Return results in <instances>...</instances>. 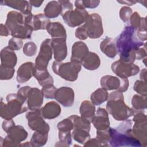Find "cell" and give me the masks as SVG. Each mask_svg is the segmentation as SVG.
<instances>
[{"instance_id":"1","label":"cell","mask_w":147,"mask_h":147,"mask_svg":"<svg viewBox=\"0 0 147 147\" xmlns=\"http://www.w3.org/2000/svg\"><path fill=\"white\" fill-rule=\"evenodd\" d=\"M135 29L127 26L117 38V51L120 53V60L125 63H133L136 59V51L144 45L143 41L136 38Z\"/></svg>"},{"instance_id":"2","label":"cell","mask_w":147,"mask_h":147,"mask_svg":"<svg viewBox=\"0 0 147 147\" xmlns=\"http://www.w3.org/2000/svg\"><path fill=\"white\" fill-rule=\"evenodd\" d=\"M132 122L127 120L116 128L109 127L110 145L112 146H141L140 141L131 133Z\"/></svg>"},{"instance_id":"3","label":"cell","mask_w":147,"mask_h":147,"mask_svg":"<svg viewBox=\"0 0 147 147\" xmlns=\"http://www.w3.org/2000/svg\"><path fill=\"white\" fill-rule=\"evenodd\" d=\"M106 108L109 113L117 121L126 120L134 114V109L129 107L125 103L122 92L118 91L110 94Z\"/></svg>"},{"instance_id":"4","label":"cell","mask_w":147,"mask_h":147,"mask_svg":"<svg viewBox=\"0 0 147 147\" xmlns=\"http://www.w3.org/2000/svg\"><path fill=\"white\" fill-rule=\"evenodd\" d=\"M6 26L10 34L18 38H30L33 30L30 26L25 23L24 15L15 11H11L8 13Z\"/></svg>"},{"instance_id":"5","label":"cell","mask_w":147,"mask_h":147,"mask_svg":"<svg viewBox=\"0 0 147 147\" xmlns=\"http://www.w3.org/2000/svg\"><path fill=\"white\" fill-rule=\"evenodd\" d=\"M6 99L7 104L1 103V115L5 119H12L16 115L24 113L29 109L26 106L27 99L26 98L18 94H9Z\"/></svg>"},{"instance_id":"6","label":"cell","mask_w":147,"mask_h":147,"mask_svg":"<svg viewBox=\"0 0 147 147\" xmlns=\"http://www.w3.org/2000/svg\"><path fill=\"white\" fill-rule=\"evenodd\" d=\"M53 72L68 81H75L77 79L78 74L81 69V64L74 61L63 63L55 61L53 63Z\"/></svg>"},{"instance_id":"7","label":"cell","mask_w":147,"mask_h":147,"mask_svg":"<svg viewBox=\"0 0 147 147\" xmlns=\"http://www.w3.org/2000/svg\"><path fill=\"white\" fill-rule=\"evenodd\" d=\"M133 121L135 123L131 130L132 135L137 139L141 145L146 146V117L141 110H134Z\"/></svg>"},{"instance_id":"8","label":"cell","mask_w":147,"mask_h":147,"mask_svg":"<svg viewBox=\"0 0 147 147\" xmlns=\"http://www.w3.org/2000/svg\"><path fill=\"white\" fill-rule=\"evenodd\" d=\"M83 26L87 32L88 37L91 38H99L103 33L102 19L97 13L88 15Z\"/></svg>"},{"instance_id":"9","label":"cell","mask_w":147,"mask_h":147,"mask_svg":"<svg viewBox=\"0 0 147 147\" xmlns=\"http://www.w3.org/2000/svg\"><path fill=\"white\" fill-rule=\"evenodd\" d=\"M52 40L47 38L41 44L40 51L36 59L35 68L36 70H46L49 61L52 58Z\"/></svg>"},{"instance_id":"10","label":"cell","mask_w":147,"mask_h":147,"mask_svg":"<svg viewBox=\"0 0 147 147\" xmlns=\"http://www.w3.org/2000/svg\"><path fill=\"white\" fill-rule=\"evenodd\" d=\"M100 85L106 90H117L121 92H125L129 85L127 78H118L115 76L107 75L102 77Z\"/></svg>"},{"instance_id":"11","label":"cell","mask_w":147,"mask_h":147,"mask_svg":"<svg viewBox=\"0 0 147 147\" xmlns=\"http://www.w3.org/2000/svg\"><path fill=\"white\" fill-rule=\"evenodd\" d=\"M28 125L32 130L48 133L49 130V125L41 117V110L38 109L29 112L26 115Z\"/></svg>"},{"instance_id":"12","label":"cell","mask_w":147,"mask_h":147,"mask_svg":"<svg viewBox=\"0 0 147 147\" xmlns=\"http://www.w3.org/2000/svg\"><path fill=\"white\" fill-rule=\"evenodd\" d=\"M112 71L121 78L136 75L140 71L139 67L133 64L127 63L121 60L113 63L111 65Z\"/></svg>"},{"instance_id":"13","label":"cell","mask_w":147,"mask_h":147,"mask_svg":"<svg viewBox=\"0 0 147 147\" xmlns=\"http://www.w3.org/2000/svg\"><path fill=\"white\" fill-rule=\"evenodd\" d=\"M8 135L4 140L5 146H18L21 141L25 140L28 133L21 126H13L7 131Z\"/></svg>"},{"instance_id":"14","label":"cell","mask_w":147,"mask_h":147,"mask_svg":"<svg viewBox=\"0 0 147 147\" xmlns=\"http://www.w3.org/2000/svg\"><path fill=\"white\" fill-rule=\"evenodd\" d=\"M88 14L85 9L76 8L65 12L63 16L64 21L71 27H75L86 21Z\"/></svg>"},{"instance_id":"15","label":"cell","mask_w":147,"mask_h":147,"mask_svg":"<svg viewBox=\"0 0 147 147\" xmlns=\"http://www.w3.org/2000/svg\"><path fill=\"white\" fill-rule=\"evenodd\" d=\"M55 98L65 107H71L74 102V91L70 87H62L57 89Z\"/></svg>"},{"instance_id":"16","label":"cell","mask_w":147,"mask_h":147,"mask_svg":"<svg viewBox=\"0 0 147 147\" xmlns=\"http://www.w3.org/2000/svg\"><path fill=\"white\" fill-rule=\"evenodd\" d=\"M26 98L28 108L31 111L40 109L43 102V94L41 91L36 88H30Z\"/></svg>"},{"instance_id":"17","label":"cell","mask_w":147,"mask_h":147,"mask_svg":"<svg viewBox=\"0 0 147 147\" xmlns=\"http://www.w3.org/2000/svg\"><path fill=\"white\" fill-rule=\"evenodd\" d=\"M88 53V49L85 43L82 41L76 42L72 48L71 61L81 64Z\"/></svg>"},{"instance_id":"18","label":"cell","mask_w":147,"mask_h":147,"mask_svg":"<svg viewBox=\"0 0 147 147\" xmlns=\"http://www.w3.org/2000/svg\"><path fill=\"white\" fill-rule=\"evenodd\" d=\"M36 72L34 64L31 62L22 64L17 71V80L20 83H24L29 80Z\"/></svg>"},{"instance_id":"19","label":"cell","mask_w":147,"mask_h":147,"mask_svg":"<svg viewBox=\"0 0 147 147\" xmlns=\"http://www.w3.org/2000/svg\"><path fill=\"white\" fill-rule=\"evenodd\" d=\"M52 47L54 52V57L56 61H61L67 56V49L65 39L53 38L52 39Z\"/></svg>"},{"instance_id":"20","label":"cell","mask_w":147,"mask_h":147,"mask_svg":"<svg viewBox=\"0 0 147 147\" xmlns=\"http://www.w3.org/2000/svg\"><path fill=\"white\" fill-rule=\"evenodd\" d=\"M94 126L98 130H103L109 128V120L108 114L105 109L99 108L96 115L94 117L92 121Z\"/></svg>"},{"instance_id":"21","label":"cell","mask_w":147,"mask_h":147,"mask_svg":"<svg viewBox=\"0 0 147 147\" xmlns=\"http://www.w3.org/2000/svg\"><path fill=\"white\" fill-rule=\"evenodd\" d=\"M1 65L7 68H14L17 63V56L13 50L9 47L1 51Z\"/></svg>"},{"instance_id":"22","label":"cell","mask_w":147,"mask_h":147,"mask_svg":"<svg viewBox=\"0 0 147 147\" xmlns=\"http://www.w3.org/2000/svg\"><path fill=\"white\" fill-rule=\"evenodd\" d=\"M41 112L45 118L51 119L59 115L61 112V108L57 103L51 102L45 105L41 110Z\"/></svg>"},{"instance_id":"23","label":"cell","mask_w":147,"mask_h":147,"mask_svg":"<svg viewBox=\"0 0 147 147\" xmlns=\"http://www.w3.org/2000/svg\"><path fill=\"white\" fill-rule=\"evenodd\" d=\"M47 31L53 38L66 39L65 29L59 22H50L47 26Z\"/></svg>"},{"instance_id":"24","label":"cell","mask_w":147,"mask_h":147,"mask_svg":"<svg viewBox=\"0 0 147 147\" xmlns=\"http://www.w3.org/2000/svg\"><path fill=\"white\" fill-rule=\"evenodd\" d=\"M115 46L114 40L111 38L107 37L100 43V48L106 56L113 58L117 53Z\"/></svg>"},{"instance_id":"25","label":"cell","mask_w":147,"mask_h":147,"mask_svg":"<svg viewBox=\"0 0 147 147\" xmlns=\"http://www.w3.org/2000/svg\"><path fill=\"white\" fill-rule=\"evenodd\" d=\"M50 23L48 17L44 14L40 13L37 15H33L30 26L33 30L39 29H45Z\"/></svg>"},{"instance_id":"26","label":"cell","mask_w":147,"mask_h":147,"mask_svg":"<svg viewBox=\"0 0 147 147\" xmlns=\"http://www.w3.org/2000/svg\"><path fill=\"white\" fill-rule=\"evenodd\" d=\"M1 3H4L5 5H7L17 10H20L23 14H28L31 13V5L29 2L25 1H5Z\"/></svg>"},{"instance_id":"27","label":"cell","mask_w":147,"mask_h":147,"mask_svg":"<svg viewBox=\"0 0 147 147\" xmlns=\"http://www.w3.org/2000/svg\"><path fill=\"white\" fill-rule=\"evenodd\" d=\"M45 16L48 18H55L61 14L62 7L59 1L49 2L44 9Z\"/></svg>"},{"instance_id":"28","label":"cell","mask_w":147,"mask_h":147,"mask_svg":"<svg viewBox=\"0 0 147 147\" xmlns=\"http://www.w3.org/2000/svg\"><path fill=\"white\" fill-rule=\"evenodd\" d=\"M95 106L90 101L84 100L82 103L80 108V113L83 118L91 122L95 115Z\"/></svg>"},{"instance_id":"29","label":"cell","mask_w":147,"mask_h":147,"mask_svg":"<svg viewBox=\"0 0 147 147\" xmlns=\"http://www.w3.org/2000/svg\"><path fill=\"white\" fill-rule=\"evenodd\" d=\"M82 64L87 69L95 70L100 65V59L96 53L89 52Z\"/></svg>"},{"instance_id":"30","label":"cell","mask_w":147,"mask_h":147,"mask_svg":"<svg viewBox=\"0 0 147 147\" xmlns=\"http://www.w3.org/2000/svg\"><path fill=\"white\" fill-rule=\"evenodd\" d=\"M36 79L38 80L39 84L41 86H44L48 84H53V80L52 77L49 75L47 69L46 70H36L34 75Z\"/></svg>"},{"instance_id":"31","label":"cell","mask_w":147,"mask_h":147,"mask_svg":"<svg viewBox=\"0 0 147 147\" xmlns=\"http://www.w3.org/2000/svg\"><path fill=\"white\" fill-rule=\"evenodd\" d=\"M108 98V92L104 88H98L91 95V100L93 104L99 105L105 102Z\"/></svg>"},{"instance_id":"32","label":"cell","mask_w":147,"mask_h":147,"mask_svg":"<svg viewBox=\"0 0 147 147\" xmlns=\"http://www.w3.org/2000/svg\"><path fill=\"white\" fill-rule=\"evenodd\" d=\"M48 133L36 131L33 135L30 144L32 146H41L47 143Z\"/></svg>"},{"instance_id":"33","label":"cell","mask_w":147,"mask_h":147,"mask_svg":"<svg viewBox=\"0 0 147 147\" xmlns=\"http://www.w3.org/2000/svg\"><path fill=\"white\" fill-rule=\"evenodd\" d=\"M133 109L136 110H142L146 108V96L135 95L131 100Z\"/></svg>"},{"instance_id":"34","label":"cell","mask_w":147,"mask_h":147,"mask_svg":"<svg viewBox=\"0 0 147 147\" xmlns=\"http://www.w3.org/2000/svg\"><path fill=\"white\" fill-rule=\"evenodd\" d=\"M72 137L75 141L82 144L86 143L90 138L89 132L80 129H74Z\"/></svg>"},{"instance_id":"35","label":"cell","mask_w":147,"mask_h":147,"mask_svg":"<svg viewBox=\"0 0 147 147\" xmlns=\"http://www.w3.org/2000/svg\"><path fill=\"white\" fill-rule=\"evenodd\" d=\"M100 1H76L75 2V5L76 8L85 9V7L88 8H94L98 6Z\"/></svg>"},{"instance_id":"36","label":"cell","mask_w":147,"mask_h":147,"mask_svg":"<svg viewBox=\"0 0 147 147\" xmlns=\"http://www.w3.org/2000/svg\"><path fill=\"white\" fill-rule=\"evenodd\" d=\"M56 90L57 88L53 86V84H51L43 86L41 91L43 94V95L46 98L53 99L55 98V94Z\"/></svg>"},{"instance_id":"37","label":"cell","mask_w":147,"mask_h":147,"mask_svg":"<svg viewBox=\"0 0 147 147\" xmlns=\"http://www.w3.org/2000/svg\"><path fill=\"white\" fill-rule=\"evenodd\" d=\"M57 127L59 130L60 131L68 132L73 129L74 127L72 121L69 118H68L59 122L57 125Z\"/></svg>"},{"instance_id":"38","label":"cell","mask_w":147,"mask_h":147,"mask_svg":"<svg viewBox=\"0 0 147 147\" xmlns=\"http://www.w3.org/2000/svg\"><path fill=\"white\" fill-rule=\"evenodd\" d=\"M59 142L61 144V146H68L71 144V136L70 131L65 132V131H60L59 133Z\"/></svg>"},{"instance_id":"39","label":"cell","mask_w":147,"mask_h":147,"mask_svg":"<svg viewBox=\"0 0 147 147\" xmlns=\"http://www.w3.org/2000/svg\"><path fill=\"white\" fill-rule=\"evenodd\" d=\"M134 90L138 94L146 96V82L142 80H137L134 86Z\"/></svg>"},{"instance_id":"40","label":"cell","mask_w":147,"mask_h":147,"mask_svg":"<svg viewBox=\"0 0 147 147\" xmlns=\"http://www.w3.org/2000/svg\"><path fill=\"white\" fill-rule=\"evenodd\" d=\"M37 47L34 42H29L26 43L24 47L23 52L26 56H34L36 53Z\"/></svg>"},{"instance_id":"41","label":"cell","mask_w":147,"mask_h":147,"mask_svg":"<svg viewBox=\"0 0 147 147\" xmlns=\"http://www.w3.org/2000/svg\"><path fill=\"white\" fill-rule=\"evenodd\" d=\"M146 19L145 18H142L141 24L137 31V36L138 38L142 41H145L146 40Z\"/></svg>"},{"instance_id":"42","label":"cell","mask_w":147,"mask_h":147,"mask_svg":"<svg viewBox=\"0 0 147 147\" xmlns=\"http://www.w3.org/2000/svg\"><path fill=\"white\" fill-rule=\"evenodd\" d=\"M23 45V42L21 39L16 37H13L9 41V47L12 50H19Z\"/></svg>"},{"instance_id":"43","label":"cell","mask_w":147,"mask_h":147,"mask_svg":"<svg viewBox=\"0 0 147 147\" xmlns=\"http://www.w3.org/2000/svg\"><path fill=\"white\" fill-rule=\"evenodd\" d=\"M132 10L130 8L128 7H122L120 11V17L125 22L128 23L130 20V16H131Z\"/></svg>"},{"instance_id":"44","label":"cell","mask_w":147,"mask_h":147,"mask_svg":"<svg viewBox=\"0 0 147 147\" xmlns=\"http://www.w3.org/2000/svg\"><path fill=\"white\" fill-rule=\"evenodd\" d=\"M1 71H4V73H5V74L1 76V80H7V79H11L15 71L14 68H7L1 65Z\"/></svg>"},{"instance_id":"45","label":"cell","mask_w":147,"mask_h":147,"mask_svg":"<svg viewBox=\"0 0 147 147\" xmlns=\"http://www.w3.org/2000/svg\"><path fill=\"white\" fill-rule=\"evenodd\" d=\"M130 20V23L131 24V26H132L134 29H137V28H139L141 22L142 18H141L140 16L137 12H134L131 16Z\"/></svg>"},{"instance_id":"46","label":"cell","mask_w":147,"mask_h":147,"mask_svg":"<svg viewBox=\"0 0 147 147\" xmlns=\"http://www.w3.org/2000/svg\"><path fill=\"white\" fill-rule=\"evenodd\" d=\"M75 36L77 38L80 40H86L88 37L87 32L83 25L76 29Z\"/></svg>"},{"instance_id":"47","label":"cell","mask_w":147,"mask_h":147,"mask_svg":"<svg viewBox=\"0 0 147 147\" xmlns=\"http://www.w3.org/2000/svg\"><path fill=\"white\" fill-rule=\"evenodd\" d=\"M62 7V13H61V16L67 11L72 10L73 9V6L72 3L67 1H59Z\"/></svg>"},{"instance_id":"48","label":"cell","mask_w":147,"mask_h":147,"mask_svg":"<svg viewBox=\"0 0 147 147\" xmlns=\"http://www.w3.org/2000/svg\"><path fill=\"white\" fill-rule=\"evenodd\" d=\"M84 146H102V144H101V142L98 140V139H91V140H88L84 144Z\"/></svg>"},{"instance_id":"49","label":"cell","mask_w":147,"mask_h":147,"mask_svg":"<svg viewBox=\"0 0 147 147\" xmlns=\"http://www.w3.org/2000/svg\"><path fill=\"white\" fill-rule=\"evenodd\" d=\"M14 125V122L12 119H9V120L5 119V121L3 122L2 127L3 130L7 132L9 130V129Z\"/></svg>"},{"instance_id":"50","label":"cell","mask_w":147,"mask_h":147,"mask_svg":"<svg viewBox=\"0 0 147 147\" xmlns=\"http://www.w3.org/2000/svg\"><path fill=\"white\" fill-rule=\"evenodd\" d=\"M42 2L43 1H29L30 5L35 7H39Z\"/></svg>"},{"instance_id":"51","label":"cell","mask_w":147,"mask_h":147,"mask_svg":"<svg viewBox=\"0 0 147 147\" xmlns=\"http://www.w3.org/2000/svg\"><path fill=\"white\" fill-rule=\"evenodd\" d=\"M118 2L119 3H124V4H126L127 5H133L134 4H135L137 2L136 1H118Z\"/></svg>"}]
</instances>
